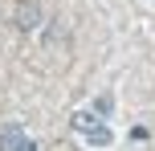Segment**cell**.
Instances as JSON below:
<instances>
[{
	"label": "cell",
	"mask_w": 155,
	"mask_h": 151,
	"mask_svg": "<svg viewBox=\"0 0 155 151\" xmlns=\"http://www.w3.org/2000/svg\"><path fill=\"white\" fill-rule=\"evenodd\" d=\"M0 151H37V143L25 135L21 123H0Z\"/></svg>",
	"instance_id": "6da1fadb"
},
{
	"label": "cell",
	"mask_w": 155,
	"mask_h": 151,
	"mask_svg": "<svg viewBox=\"0 0 155 151\" xmlns=\"http://www.w3.org/2000/svg\"><path fill=\"white\" fill-rule=\"evenodd\" d=\"M86 143H90V147H110V143H114V131H110L106 123L98 119L90 131H86Z\"/></svg>",
	"instance_id": "7a4b0ae2"
},
{
	"label": "cell",
	"mask_w": 155,
	"mask_h": 151,
	"mask_svg": "<svg viewBox=\"0 0 155 151\" xmlns=\"http://www.w3.org/2000/svg\"><path fill=\"white\" fill-rule=\"evenodd\" d=\"M21 29H33V25H37V8H21Z\"/></svg>",
	"instance_id": "3957f363"
}]
</instances>
